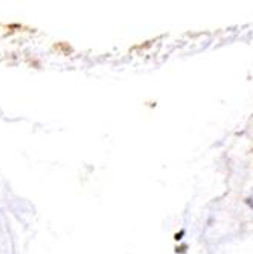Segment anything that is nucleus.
<instances>
[{
  "label": "nucleus",
  "mask_w": 253,
  "mask_h": 254,
  "mask_svg": "<svg viewBox=\"0 0 253 254\" xmlns=\"http://www.w3.org/2000/svg\"><path fill=\"white\" fill-rule=\"evenodd\" d=\"M247 204H249V205L252 207V209H253V198H249V199H247Z\"/></svg>",
  "instance_id": "f257e3e1"
}]
</instances>
